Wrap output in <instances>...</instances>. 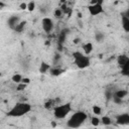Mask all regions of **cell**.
I'll return each mask as SVG.
<instances>
[{
  "label": "cell",
  "mask_w": 129,
  "mask_h": 129,
  "mask_svg": "<svg viewBox=\"0 0 129 129\" xmlns=\"http://www.w3.org/2000/svg\"><path fill=\"white\" fill-rule=\"evenodd\" d=\"M100 122H101V120L98 117H92V119H91V123L93 126H98L100 124Z\"/></svg>",
  "instance_id": "cell-24"
},
{
  "label": "cell",
  "mask_w": 129,
  "mask_h": 129,
  "mask_svg": "<svg viewBox=\"0 0 129 129\" xmlns=\"http://www.w3.org/2000/svg\"><path fill=\"white\" fill-rule=\"evenodd\" d=\"M95 37H96V40H97L98 42H101V41H103V39H104V34H103L102 32H97Z\"/></svg>",
  "instance_id": "cell-25"
},
{
  "label": "cell",
  "mask_w": 129,
  "mask_h": 129,
  "mask_svg": "<svg viewBox=\"0 0 129 129\" xmlns=\"http://www.w3.org/2000/svg\"><path fill=\"white\" fill-rule=\"evenodd\" d=\"M35 9V2L34 1H30L29 3H27V10L32 12Z\"/></svg>",
  "instance_id": "cell-22"
},
{
  "label": "cell",
  "mask_w": 129,
  "mask_h": 129,
  "mask_svg": "<svg viewBox=\"0 0 129 129\" xmlns=\"http://www.w3.org/2000/svg\"><path fill=\"white\" fill-rule=\"evenodd\" d=\"M87 114L83 111H78L72 115V117L69 119L67 125L70 128H78L80 127L87 119Z\"/></svg>",
  "instance_id": "cell-2"
},
{
  "label": "cell",
  "mask_w": 129,
  "mask_h": 129,
  "mask_svg": "<svg viewBox=\"0 0 129 129\" xmlns=\"http://www.w3.org/2000/svg\"><path fill=\"white\" fill-rule=\"evenodd\" d=\"M121 22H122V27L126 32H129V17H127L124 13L121 15Z\"/></svg>",
  "instance_id": "cell-11"
},
{
  "label": "cell",
  "mask_w": 129,
  "mask_h": 129,
  "mask_svg": "<svg viewBox=\"0 0 129 129\" xmlns=\"http://www.w3.org/2000/svg\"><path fill=\"white\" fill-rule=\"evenodd\" d=\"M26 86H27V84H24V83H19L18 85H17V87H16V90L17 91H23L25 88H26Z\"/></svg>",
  "instance_id": "cell-26"
},
{
  "label": "cell",
  "mask_w": 129,
  "mask_h": 129,
  "mask_svg": "<svg viewBox=\"0 0 129 129\" xmlns=\"http://www.w3.org/2000/svg\"><path fill=\"white\" fill-rule=\"evenodd\" d=\"M50 69H51V68H50V64H48V63L42 61V62L40 63V67H39V72H40L41 74H45V73L48 72Z\"/></svg>",
  "instance_id": "cell-15"
},
{
  "label": "cell",
  "mask_w": 129,
  "mask_h": 129,
  "mask_svg": "<svg viewBox=\"0 0 129 129\" xmlns=\"http://www.w3.org/2000/svg\"><path fill=\"white\" fill-rule=\"evenodd\" d=\"M78 17H82V14L81 13H78Z\"/></svg>",
  "instance_id": "cell-37"
},
{
  "label": "cell",
  "mask_w": 129,
  "mask_h": 129,
  "mask_svg": "<svg viewBox=\"0 0 129 129\" xmlns=\"http://www.w3.org/2000/svg\"><path fill=\"white\" fill-rule=\"evenodd\" d=\"M59 58H60V55H59L58 53H55V54H54V57H53V62L57 61Z\"/></svg>",
  "instance_id": "cell-31"
},
{
  "label": "cell",
  "mask_w": 129,
  "mask_h": 129,
  "mask_svg": "<svg viewBox=\"0 0 129 129\" xmlns=\"http://www.w3.org/2000/svg\"><path fill=\"white\" fill-rule=\"evenodd\" d=\"M19 22H20L19 17H18V16H15V15L10 16V17L8 18V21H7L8 26H9L11 29H13V30H14V28L16 27V25H17Z\"/></svg>",
  "instance_id": "cell-10"
},
{
  "label": "cell",
  "mask_w": 129,
  "mask_h": 129,
  "mask_svg": "<svg viewBox=\"0 0 129 129\" xmlns=\"http://www.w3.org/2000/svg\"><path fill=\"white\" fill-rule=\"evenodd\" d=\"M101 121H102V123L104 124V125H110L111 123H112V121H111V119L108 117V116H103L102 117V119H101Z\"/></svg>",
  "instance_id": "cell-20"
},
{
  "label": "cell",
  "mask_w": 129,
  "mask_h": 129,
  "mask_svg": "<svg viewBox=\"0 0 129 129\" xmlns=\"http://www.w3.org/2000/svg\"><path fill=\"white\" fill-rule=\"evenodd\" d=\"M62 73H64V70L63 69H60V68H51L49 70V74L53 77H56V76H59L61 75Z\"/></svg>",
  "instance_id": "cell-14"
},
{
  "label": "cell",
  "mask_w": 129,
  "mask_h": 129,
  "mask_svg": "<svg viewBox=\"0 0 129 129\" xmlns=\"http://www.w3.org/2000/svg\"><path fill=\"white\" fill-rule=\"evenodd\" d=\"M62 14H63V12H62V10L60 8H56L54 10V13H53L54 17H56V18H60L62 16Z\"/></svg>",
  "instance_id": "cell-21"
},
{
  "label": "cell",
  "mask_w": 129,
  "mask_h": 129,
  "mask_svg": "<svg viewBox=\"0 0 129 129\" xmlns=\"http://www.w3.org/2000/svg\"><path fill=\"white\" fill-rule=\"evenodd\" d=\"M59 103V99H48L45 103H44V108L46 110H50V109H53L56 105H58Z\"/></svg>",
  "instance_id": "cell-9"
},
{
  "label": "cell",
  "mask_w": 129,
  "mask_h": 129,
  "mask_svg": "<svg viewBox=\"0 0 129 129\" xmlns=\"http://www.w3.org/2000/svg\"><path fill=\"white\" fill-rule=\"evenodd\" d=\"M112 100H113V102L115 104H122V102H123L121 98H118V97H115V96L112 98Z\"/></svg>",
  "instance_id": "cell-27"
},
{
  "label": "cell",
  "mask_w": 129,
  "mask_h": 129,
  "mask_svg": "<svg viewBox=\"0 0 129 129\" xmlns=\"http://www.w3.org/2000/svg\"><path fill=\"white\" fill-rule=\"evenodd\" d=\"M92 110H93V113H94V114H96V115H100V114L102 113V109H101L99 106H97V105L93 106Z\"/></svg>",
  "instance_id": "cell-23"
},
{
  "label": "cell",
  "mask_w": 129,
  "mask_h": 129,
  "mask_svg": "<svg viewBox=\"0 0 129 129\" xmlns=\"http://www.w3.org/2000/svg\"><path fill=\"white\" fill-rule=\"evenodd\" d=\"M124 14H125L127 17H129V7H128V8H127V10L124 12Z\"/></svg>",
  "instance_id": "cell-33"
},
{
  "label": "cell",
  "mask_w": 129,
  "mask_h": 129,
  "mask_svg": "<svg viewBox=\"0 0 129 129\" xmlns=\"http://www.w3.org/2000/svg\"><path fill=\"white\" fill-rule=\"evenodd\" d=\"M68 29H63V30H61L60 31V33L58 34V38H57V45H58V50L59 51H61L62 50V44H63V42H64V40H66V38H67V34H68Z\"/></svg>",
  "instance_id": "cell-7"
},
{
  "label": "cell",
  "mask_w": 129,
  "mask_h": 129,
  "mask_svg": "<svg viewBox=\"0 0 129 129\" xmlns=\"http://www.w3.org/2000/svg\"><path fill=\"white\" fill-rule=\"evenodd\" d=\"M88 10H89V13L92 16L99 15V14H101L104 11L102 4H90L88 6Z\"/></svg>",
  "instance_id": "cell-6"
},
{
  "label": "cell",
  "mask_w": 129,
  "mask_h": 129,
  "mask_svg": "<svg viewBox=\"0 0 129 129\" xmlns=\"http://www.w3.org/2000/svg\"><path fill=\"white\" fill-rule=\"evenodd\" d=\"M45 45H49V41H45Z\"/></svg>",
  "instance_id": "cell-36"
},
{
  "label": "cell",
  "mask_w": 129,
  "mask_h": 129,
  "mask_svg": "<svg viewBox=\"0 0 129 129\" xmlns=\"http://www.w3.org/2000/svg\"><path fill=\"white\" fill-rule=\"evenodd\" d=\"M73 58L79 69H86L90 66V57L88 56V54H84L80 51H75L73 52Z\"/></svg>",
  "instance_id": "cell-3"
},
{
  "label": "cell",
  "mask_w": 129,
  "mask_h": 129,
  "mask_svg": "<svg viewBox=\"0 0 129 129\" xmlns=\"http://www.w3.org/2000/svg\"><path fill=\"white\" fill-rule=\"evenodd\" d=\"M22 79H23V77H22L20 74H15V75H13V76H12V78H11L12 82H13V83H16V84L21 83Z\"/></svg>",
  "instance_id": "cell-19"
},
{
  "label": "cell",
  "mask_w": 129,
  "mask_h": 129,
  "mask_svg": "<svg viewBox=\"0 0 129 129\" xmlns=\"http://www.w3.org/2000/svg\"><path fill=\"white\" fill-rule=\"evenodd\" d=\"M21 82L24 83V84H27V85H28V84L30 83V79H29V78H23Z\"/></svg>",
  "instance_id": "cell-30"
},
{
  "label": "cell",
  "mask_w": 129,
  "mask_h": 129,
  "mask_svg": "<svg viewBox=\"0 0 129 129\" xmlns=\"http://www.w3.org/2000/svg\"><path fill=\"white\" fill-rule=\"evenodd\" d=\"M66 2H67V0H60V4H63Z\"/></svg>",
  "instance_id": "cell-34"
},
{
  "label": "cell",
  "mask_w": 129,
  "mask_h": 129,
  "mask_svg": "<svg viewBox=\"0 0 129 129\" xmlns=\"http://www.w3.org/2000/svg\"><path fill=\"white\" fill-rule=\"evenodd\" d=\"M31 110V105L26 102H18L16 103L7 113L9 117H21L27 114Z\"/></svg>",
  "instance_id": "cell-1"
},
{
  "label": "cell",
  "mask_w": 129,
  "mask_h": 129,
  "mask_svg": "<svg viewBox=\"0 0 129 129\" xmlns=\"http://www.w3.org/2000/svg\"><path fill=\"white\" fill-rule=\"evenodd\" d=\"M127 95H128V91H126V90H117V91L114 92L113 97L115 96V97H118V98L123 99V98L126 97Z\"/></svg>",
  "instance_id": "cell-16"
},
{
  "label": "cell",
  "mask_w": 129,
  "mask_h": 129,
  "mask_svg": "<svg viewBox=\"0 0 129 129\" xmlns=\"http://www.w3.org/2000/svg\"><path fill=\"white\" fill-rule=\"evenodd\" d=\"M121 74H122L123 76L129 77V59H128V61L121 68Z\"/></svg>",
  "instance_id": "cell-17"
},
{
  "label": "cell",
  "mask_w": 129,
  "mask_h": 129,
  "mask_svg": "<svg viewBox=\"0 0 129 129\" xmlns=\"http://www.w3.org/2000/svg\"><path fill=\"white\" fill-rule=\"evenodd\" d=\"M128 55H129V51H128Z\"/></svg>",
  "instance_id": "cell-38"
},
{
  "label": "cell",
  "mask_w": 129,
  "mask_h": 129,
  "mask_svg": "<svg viewBox=\"0 0 129 129\" xmlns=\"http://www.w3.org/2000/svg\"><path fill=\"white\" fill-rule=\"evenodd\" d=\"M104 0H91V4H103Z\"/></svg>",
  "instance_id": "cell-29"
},
{
  "label": "cell",
  "mask_w": 129,
  "mask_h": 129,
  "mask_svg": "<svg viewBox=\"0 0 129 129\" xmlns=\"http://www.w3.org/2000/svg\"><path fill=\"white\" fill-rule=\"evenodd\" d=\"M72 111L71 103H66L62 105H56L53 108V115L56 119H63Z\"/></svg>",
  "instance_id": "cell-4"
},
{
  "label": "cell",
  "mask_w": 129,
  "mask_h": 129,
  "mask_svg": "<svg viewBox=\"0 0 129 129\" xmlns=\"http://www.w3.org/2000/svg\"><path fill=\"white\" fill-rule=\"evenodd\" d=\"M129 59V56L127 54H120L118 57H117V63L120 68H122Z\"/></svg>",
  "instance_id": "cell-12"
},
{
  "label": "cell",
  "mask_w": 129,
  "mask_h": 129,
  "mask_svg": "<svg viewBox=\"0 0 129 129\" xmlns=\"http://www.w3.org/2000/svg\"><path fill=\"white\" fill-rule=\"evenodd\" d=\"M80 41H81V39H80V38H78V37L74 39V43H76V44H77V43H79Z\"/></svg>",
  "instance_id": "cell-32"
},
{
  "label": "cell",
  "mask_w": 129,
  "mask_h": 129,
  "mask_svg": "<svg viewBox=\"0 0 129 129\" xmlns=\"http://www.w3.org/2000/svg\"><path fill=\"white\" fill-rule=\"evenodd\" d=\"M116 122L119 125H127L129 124V114L124 113V114H120L116 117Z\"/></svg>",
  "instance_id": "cell-8"
},
{
  "label": "cell",
  "mask_w": 129,
  "mask_h": 129,
  "mask_svg": "<svg viewBox=\"0 0 129 129\" xmlns=\"http://www.w3.org/2000/svg\"><path fill=\"white\" fill-rule=\"evenodd\" d=\"M0 1H3V0H0Z\"/></svg>",
  "instance_id": "cell-39"
},
{
  "label": "cell",
  "mask_w": 129,
  "mask_h": 129,
  "mask_svg": "<svg viewBox=\"0 0 129 129\" xmlns=\"http://www.w3.org/2000/svg\"><path fill=\"white\" fill-rule=\"evenodd\" d=\"M41 25H42V29L46 33L51 32V30L53 29V21L49 17H43L41 20Z\"/></svg>",
  "instance_id": "cell-5"
},
{
  "label": "cell",
  "mask_w": 129,
  "mask_h": 129,
  "mask_svg": "<svg viewBox=\"0 0 129 129\" xmlns=\"http://www.w3.org/2000/svg\"><path fill=\"white\" fill-rule=\"evenodd\" d=\"M19 8H20L21 10H26V9H27V4H26L25 2H22V3H20Z\"/></svg>",
  "instance_id": "cell-28"
},
{
  "label": "cell",
  "mask_w": 129,
  "mask_h": 129,
  "mask_svg": "<svg viewBox=\"0 0 129 129\" xmlns=\"http://www.w3.org/2000/svg\"><path fill=\"white\" fill-rule=\"evenodd\" d=\"M51 125H52V127H55V126H56V124H55L54 122H52V123H51Z\"/></svg>",
  "instance_id": "cell-35"
},
{
  "label": "cell",
  "mask_w": 129,
  "mask_h": 129,
  "mask_svg": "<svg viewBox=\"0 0 129 129\" xmlns=\"http://www.w3.org/2000/svg\"><path fill=\"white\" fill-rule=\"evenodd\" d=\"M25 24H26V21H20V22L16 25V27L14 28V30H15L16 32H22L23 29H24V27H25Z\"/></svg>",
  "instance_id": "cell-18"
},
{
  "label": "cell",
  "mask_w": 129,
  "mask_h": 129,
  "mask_svg": "<svg viewBox=\"0 0 129 129\" xmlns=\"http://www.w3.org/2000/svg\"><path fill=\"white\" fill-rule=\"evenodd\" d=\"M82 48H83L85 54H88V55H89V54L93 51V43H91V42H87V43L83 44Z\"/></svg>",
  "instance_id": "cell-13"
}]
</instances>
